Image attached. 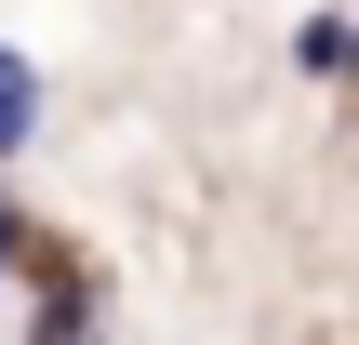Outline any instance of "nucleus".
Masks as SVG:
<instances>
[{
	"mask_svg": "<svg viewBox=\"0 0 359 345\" xmlns=\"http://www.w3.org/2000/svg\"><path fill=\"white\" fill-rule=\"evenodd\" d=\"M27 146H40V66L0 40V160H27Z\"/></svg>",
	"mask_w": 359,
	"mask_h": 345,
	"instance_id": "1",
	"label": "nucleus"
},
{
	"mask_svg": "<svg viewBox=\"0 0 359 345\" xmlns=\"http://www.w3.org/2000/svg\"><path fill=\"white\" fill-rule=\"evenodd\" d=\"M293 66L306 80H359V13H306L293 27Z\"/></svg>",
	"mask_w": 359,
	"mask_h": 345,
	"instance_id": "2",
	"label": "nucleus"
},
{
	"mask_svg": "<svg viewBox=\"0 0 359 345\" xmlns=\"http://www.w3.org/2000/svg\"><path fill=\"white\" fill-rule=\"evenodd\" d=\"M0 266H13V199H0Z\"/></svg>",
	"mask_w": 359,
	"mask_h": 345,
	"instance_id": "3",
	"label": "nucleus"
}]
</instances>
